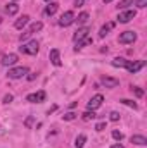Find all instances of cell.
<instances>
[{"mask_svg": "<svg viewBox=\"0 0 147 148\" xmlns=\"http://www.w3.org/2000/svg\"><path fill=\"white\" fill-rule=\"evenodd\" d=\"M19 50L23 52V53H28V55H37L38 50H40V45H38L37 40H33V41H28V43H23L21 47H19Z\"/></svg>", "mask_w": 147, "mask_h": 148, "instance_id": "1", "label": "cell"}, {"mask_svg": "<svg viewBox=\"0 0 147 148\" xmlns=\"http://www.w3.org/2000/svg\"><path fill=\"white\" fill-rule=\"evenodd\" d=\"M135 40H137V33H133V31H125V33H121V35L118 36V41H119L121 45L133 43Z\"/></svg>", "mask_w": 147, "mask_h": 148, "instance_id": "2", "label": "cell"}, {"mask_svg": "<svg viewBox=\"0 0 147 148\" xmlns=\"http://www.w3.org/2000/svg\"><path fill=\"white\" fill-rule=\"evenodd\" d=\"M73 23H74V14L71 10L64 12V14L61 16V19H59V26H62V28H68V26L73 24Z\"/></svg>", "mask_w": 147, "mask_h": 148, "instance_id": "3", "label": "cell"}, {"mask_svg": "<svg viewBox=\"0 0 147 148\" xmlns=\"http://www.w3.org/2000/svg\"><path fill=\"white\" fill-rule=\"evenodd\" d=\"M28 74V67H14V69H9V77L10 79H19L23 76Z\"/></svg>", "mask_w": 147, "mask_h": 148, "instance_id": "4", "label": "cell"}, {"mask_svg": "<svg viewBox=\"0 0 147 148\" xmlns=\"http://www.w3.org/2000/svg\"><path fill=\"white\" fill-rule=\"evenodd\" d=\"M146 66V60H135V62H128V66H126V69H128V73H132V74H137L142 67Z\"/></svg>", "mask_w": 147, "mask_h": 148, "instance_id": "5", "label": "cell"}, {"mask_svg": "<svg viewBox=\"0 0 147 148\" xmlns=\"http://www.w3.org/2000/svg\"><path fill=\"white\" fill-rule=\"evenodd\" d=\"M102 102H104V97L102 95H95L94 98H90V102L87 103V107H88V110H95V109H99L102 105Z\"/></svg>", "mask_w": 147, "mask_h": 148, "instance_id": "6", "label": "cell"}, {"mask_svg": "<svg viewBox=\"0 0 147 148\" xmlns=\"http://www.w3.org/2000/svg\"><path fill=\"white\" fill-rule=\"evenodd\" d=\"M135 16H137L135 10H125V12H119V16H118V23H128V21H132Z\"/></svg>", "mask_w": 147, "mask_h": 148, "instance_id": "7", "label": "cell"}, {"mask_svg": "<svg viewBox=\"0 0 147 148\" xmlns=\"http://www.w3.org/2000/svg\"><path fill=\"white\" fill-rule=\"evenodd\" d=\"M26 100H28V102H31V103H40V102H43V100H45V91L31 93V95H28V97H26Z\"/></svg>", "mask_w": 147, "mask_h": 148, "instance_id": "8", "label": "cell"}, {"mask_svg": "<svg viewBox=\"0 0 147 148\" xmlns=\"http://www.w3.org/2000/svg\"><path fill=\"white\" fill-rule=\"evenodd\" d=\"M49 57H50V62L55 66V67H59L62 62H61V55H59V50L57 48H52L50 50V53H49Z\"/></svg>", "mask_w": 147, "mask_h": 148, "instance_id": "9", "label": "cell"}, {"mask_svg": "<svg viewBox=\"0 0 147 148\" xmlns=\"http://www.w3.org/2000/svg\"><path fill=\"white\" fill-rule=\"evenodd\" d=\"M101 81H102V84H104L106 88H116V86L119 84V81H118V79L109 77V76H102V77H101Z\"/></svg>", "mask_w": 147, "mask_h": 148, "instance_id": "10", "label": "cell"}, {"mask_svg": "<svg viewBox=\"0 0 147 148\" xmlns=\"http://www.w3.org/2000/svg\"><path fill=\"white\" fill-rule=\"evenodd\" d=\"M16 62H17V55L16 53H7V55L2 57V64L3 66H14Z\"/></svg>", "mask_w": 147, "mask_h": 148, "instance_id": "11", "label": "cell"}, {"mask_svg": "<svg viewBox=\"0 0 147 148\" xmlns=\"http://www.w3.org/2000/svg\"><path fill=\"white\" fill-rule=\"evenodd\" d=\"M28 23H30V16H26V14H24V16H21V17L14 23V28H16V29H23Z\"/></svg>", "mask_w": 147, "mask_h": 148, "instance_id": "12", "label": "cell"}, {"mask_svg": "<svg viewBox=\"0 0 147 148\" xmlns=\"http://www.w3.org/2000/svg\"><path fill=\"white\" fill-rule=\"evenodd\" d=\"M130 141H132L133 145H140V147H144V145H147L146 136H142V134H133V136L130 138Z\"/></svg>", "mask_w": 147, "mask_h": 148, "instance_id": "13", "label": "cell"}, {"mask_svg": "<svg viewBox=\"0 0 147 148\" xmlns=\"http://www.w3.org/2000/svg\"><path fill=\"white\" fill-rule=\"evenodd\" d=\"M90 43H92V38H90V36L81 38V40H78V41H76V47H74V50L78 52V50H81L83 47H87V45H90Z\"/></svg>", "mask_w": 147, "mask_h": 148, "instance_id": "14", "label": "cell"}, {"mask_svg": "<svg viewBox=\"0 0 147 148\" xmlns=\"http://www.w3.org/2000/svg\"><path fill=\"white\" fill-rule=\"evenodd\" d=\"M88 28H80L76 33H74V36H73V40L74 41H78V40H81V38H85V36H88Z\"/></svg>", "mask_w": 147, "mask_h": 148, "instance_id": "15", "label": "cell"}, {"mask_svg": "<svg viewBox=\"0 0 147 148\" xmlns=\"http://www.w3.org/2000/svg\"><path fill=\"white\" fill-rule=\"evenodd\" d=\"M57 9H59V3L50 2V3L47 5V9H45V14H47V16H54V14L57 12Z\"/></svg>", "mask_w": 147, "mask_h": 148, "instance_id": "16", "label": "cell"}, {"mask_svg": "<svg viewBox=\"0 0 147 148\" xmlns=\"http://www.w3.org/2000/svg\"><path fill=\"white\" fill-rule=\"evenodd\" d=\"M5 10H7V14H9V16H14V14H17V10H19V5H17L16 2H10V3L5 7Z\"/></svg>", "mask_w": 147, "mask_h": 148, "instance_id": "17", "label": "cell"}, {"mask_svg": "<svg viewBox=\"0 0 147 148\" xmlns=\"http://www.w3.org/2000/svg\"><path fill=\"white\" fill-rule=\"evenodd\" d=\"M128 62H130V60H126V59H123V57H116V59L112 60V66H114V67H126Z\"/></svg>", "mask_w": 147, "mask_h": 148, "instance_id": "18", "label": "cell"}, {"mask_svg": "<svg viewBox=\"0 0 147 148\" xmlns=\"http://www.w3.org/2000/svg\"><path fill=\"white\" fill-rule=\"evenodd\" d=\"M114 28V23H109V24H104L102 28H101V31H99V36L101 38H104L107 33H109V29H112Z\"/></svg>", "mask_w": 147, "mask_h": 148, "instance_id": "19", "label": "cell"}, {"mask_svg": "<svg viewBox=\"0 0 147 148\" xmlns=\"http://www.w3.org/2000/svg\"><path fill=\"white\" fill-rule=\"evenodd\" d=\"M123 105H126V107H130V109H133V110H137L139 109V105L133 102V100H128V98H123V100H119Z\"/></svg>", "mask_w": 147, "mask_h": 148, "instance_id": "20", "label": "cell"}, {"mask_svg": "<svg viewBox=\"0 0 147 148\" xmlns=\"http://www.w3.org/2000/svg\"><path fill=\"white\" fill-rule=\"evenodd\" d=\"M42 28H43V24H42V23L38 21V23H35V24H31V26H30L28 33H30V35H33V33H37V31H40Z\"/></svg>", "mask_w": 147, "mask_h": 148, "instance_id": "21", "label": "cell"}, {"mask_svg": "<svg viewBox=\"0 0 147 148\" xmlns=\"http://www.w3.org/2000/svg\"><path fill=\"white\" fill-rule=\"evenodd\" d=\"M85 141H87V136H85V134H80V136L76 138V143H74V147H76V148H83Z\"/></svg>", "mask_w": 147, "mask_h": 148, "instance_id": "22", "label": "cell"}, {"mask_svg": "<svg viewBox=\"0 0 147 148\" xmlns=\"http://www.w3.org/2000/svg\"><path fill=\"white\" fill-rule=\"evenodd\" d=\"M130 5H133V0H121V2L118 3V9L123 10V9H128Z\"/></svg>", "mask_w": 147, "mask_h": 148, "instance_id": "23", "label": "cell"}, {"mask_svg": "<svg viewBox=\"0 0 147 148\" xmlns=\"http://www.w3.org/2000/svg\"><path fill=\"white\" fill-rule=\"evenodd\" d=\"M130 90H132V93H135V97H139V98L144 97V90H142V88H139V86H132Z\"/></svg>", "mask_w": 147, "mask_h": 148, "instance_id": "24", "label": "cell"}, {"mask_svg": "<svg viewBox=\"0 0 147 148\" xmlns=\"http://www.w3.org/2000/svg\"><path fill=\"white\" fill-rule=\"evenodd\" d=\"M81 117H83V121H90V119H95V117H99V115H97V114H94V110H92V112L88 110V112H85Z\"/></svg>", "mask_w": 147, "mask_h": 148, "instance_id": "25", "label": "cell"}, {"mask_svg": "<svg viewBox=\"0 0 147 148\" xmlns=\"http://www.w3.org/2000/svg\"><path fill=\"white\" fill-rule=\"evenodd\" d=\"M87 19H88V14H87V12H81L76 21H78V24H83V23H87Z\"/></svg>", "mask_w": 147, "mask_h": 148, "instance_id": "26", "label": "cell"}, {"mask_svg": "<svg viewBox=\"0 0 147 148\" xmlns=\"http://www.w3.org/2000/svg\"><path fill=\"white\" fill-rule=\"evenodd\" d=\"M112 138H114L116 141H121V140H123V133H119L118 129H114V131H112Z\"/></svg>", "mask_w": 147, "mask_h": 148, "instance_id": "27", "label": "cell"}, {"mask_svg": "<svg viewBox=\"0 0 147 148\" xmlns=\"http://www.w3.org/2000/svg\"><path fill=\"white\" fill-rule=\"evenodd\" d=\"M74 117H76V114H74V112H68V114H64V115H62V119H64V121H73Z\"/></svg>", "mask_w": 147, "mask_h": 148, "instance_id": "28", "label": "cell"}, {"mask_svg": "<svg viewBox=\"0 0 147 148\" xmlns=\"http://www.w3.org/2000/svg\"><path fill=\"white\" fill-rule=\"evenodd\" d=\"M33 122H35V117H31V115H30V117H28V119L24 121V126H26V127L30 129V127L33 126Z\"/></svg>", "mask_w": 147, "mask_h": 148, "instance_id": "29", "label": "cell"}, {"mask_svg": "<svg viewBox=\"0 0 147 148\" xmlns=\"http://www.w3.org/2000/svg\"><path fill=\"white\" fill-rule=\"evenodd\" d=\"M109 119L112 121V122H116V121H119V114H118V112H111Z\"/></svg>", "mask_w": 147, "mask_h": 148, "instance_id": "30", "label": "cell"}, {"mask_svg": "<svg viewBox=\"0 0 147 148\" xmlns=\"http://www.w3.org/2000/svg\"><path fill=\"white\" fill-rule=\"evenodd\" d=\"M12 100H14V97H12V95H10V93H9V95H5V97H3V103H10V102H12Z\"/></svg>", "mask_w": 147, "mask_h": 148, "instance_id": "31", "label": "cell"}, {"mask_svg": "<svg viewBox=\"0 0 147 148\" xmlns=\"http://www.w3.org/2000/svg\"><path fill=\"white\" fill-rule=\"evenodd\" d=\"M104 129H106V122H99L95 126V131H104Z\"/></svg>", "mask_w": 147, "mask_h": 148, "instance_id": "32", "label": "cell"}, {"mask_svg": "<svg viewBox=\"0 0 147 148\" xmlns=\"http://www.w3.org/2000/svg\"><path fill=\"white\" fill-rule=\"evenodd\" d=\"M146 5H147V0H137V7L139 9H144Z\"/></svg>", "mask_w": 147, "mask_h": 148, "instance_id": "33", "label": "cell"}, {"mask_svg": "<svg viewBox=\"0 0 147 148\" xmlns=\"http://www.w3.org/2000/svg\"><path fill=\"white\" fill-rule=\"evenodd\" d=\"M83 2L85 0H74V7H83Z\"/></svg>", "mask_w": 147, "mask_h": 148, "instance_id": "34", "label": "cell"}, {"mask_svg": "<svg viewBox=\"0 0 147 148\" xmlns=\"http://www.w3.org/2000/svg\"><path fill=\"white\" fill-rule=\"evenodd\" d=\"M35 77H37V74H28V79H30V81H33V79H35Z\"/></svg>", "mask_w": 147, "mask_h": 148, "instance_id": "35", "label": "cell"}, {"mask_svg": "<svg viewBox=\"0 0 147 148\" xmlns=\"http://www.w3.org/2000/svg\"><path fill=\"white\" fill-rule=\"evenodd\" d=\"M111 148H125V147H123L121 143H116V145H112V147H111Z\"/></svg>", "mask_w": 147, "mask_h": 148, "instance_id": "36", "label": "cell"}, {"mask_svg": "<svg viewBox=\"0 0 147 148\" xmlns=\"http://www.w3.org/2000/svg\"><path fill=\"white\" fill-rule=\"evenodd\" d=\"M109 2H112V0H104V3H109Z\"/></svg>", "mask_w": 147, "mask_h": 148, "instance_id": "37", "label": "cell"}, {"mask_svg": "<svg viewBox=\"0 0 147 148\" xmlns=\"http://www.w3.org/2000/svg\"><path fill=\"white\" fill-rule=\"evenodd\" d=\"M45 2H50V0H45Z\"/></svg>", "mask_w": 147, "mask_h": 148, "instance_id": "38", "label": "cell"}, {"mask_svg": "<svg viewBox=\"0 0 147 148\" xmlns=\"http://www.w3.org/2000/svg\"><path fill=\"white\" fill-rule=\"evenodd\" d=\"M0 23H2V19H0Z\"/></svg>", "mask_w": 147, "mask_h": 148, "instance_id": "39", "label": "cell"}]
</instances>
